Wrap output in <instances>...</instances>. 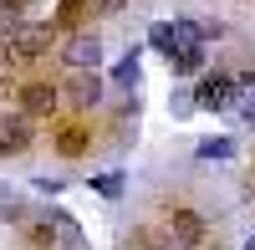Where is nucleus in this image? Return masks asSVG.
<instances>
[{
  "instance_id": "nucleus-6",
  "label": "nucleus",
  "mask_w": 255,
  "mask_h": 250,
  "mask_svg": "<svg viewBox=\"0 0 255 250\" xmlns=\"http://www.w3.org/2000/svg\"><path fill=\"white\" fill-rule=\"evenodd\" d=\"M41 220L51 225V250H87V235H82V225H77L72 210H61V204H56V210H46Z\"/></svg>"
},
{
  "instance_id": "nucleus-11",
  "label": "nucleus",
  "mask_w": 255,
  "mask_h": 250,
  "mask_svg": "<svg viewBox=\"0 0 255 250\" xmlns=\"http://www.w3.org/2000/svg\"><path fill=\"white\" fill-rule=\"evenodd\" d=\"M31 143H36V128H31V118H26V113L5 118V153H26Z\"/></svg>"
},
{
  "instance_id": "nucleus-17",
  "label": "nucleus",
  "mask_w": 255,
  "mask_h": 250,
  "mask_svg": "<svg viewBox=\"0 0 255 250\" xmlns=\"http://www.w3.org/2000/svg\"><path fill=\"white\" fill-rule=\"evenodd\" d=\"M168 113H174V118L199 113V108H194V87H174V92H168Z\"/></svg>"
},
{
  "instance_id": "nucleus-16",
  "label": "nucleus",
  "mask_w": 255,
  "mask_h": 250,
  "mask_svg": "<svg viewBox=\"0 0 255 250\" xmlns=\"http://www.w3.org/2000/svg\"><path fill=\"white\" fill-rule=\"evenodd\" d=\"M179 46H204L199 20H174V51H179Z\"/></svg>"
},
{
  "instance_id": "nucleus-15",
  "label": "nucleus",
  "mask_w": 255,
  "mask_h": 250,
  "mask_svg": "<svg viewBox=\"0 0 255 250\" xmlns=\"http://www.w3.org/2000/svg\"><path fill=\"white\" fill-rule=\"evenodd\" d=\"M92 189H97L102 199H123V169H108V174H97V179H92Z\"/></svg>"
},
{
  "instance_id": "nucleus-7",
  "label": "nucleus",
  "mask_w": 255,
  "mask_h": 250,
  "mask_svg": "<svg viewBox=\"0 0 255 250\" xmlns=\"http://www.w3.org/2000/svg\"><path fill=\"white\" fill-rule=\"evenodd\" d=\"M61 108V87L56 82H26L20 87V113L26 118H51Z\"/></svg>"
},
{
  "instance_id": "nucleus-25",
  "label": "nucleus",
  "mask_w": 255,
  "mask_h": 250,
  "mask_svg": "<svg viewBox=\"0 0 255 250\" xmlns=\"http://www.w3.org/2000/svg\"><path fill=\"white\" fill-rule=\"evenodd\" d=\"M0 5L15 10V15H26V10H36V5H41V0H0Z\"/></svg>"
},
{
  "instance_id": "nucleus-10",
  "label": "nucleus",
  "mask_w": 255,
  "mask_h": 250,
  "mask_svg": "<svg viewBox=\"0 0 255 250\" xmlns=\"http://www.w3.org/2000/svg\"><path fill=\"white\" fill-rule=\"evenodd\" d=\"M87 15H97V10H92V0H56V15H51V26H56V31H77Z\"/></svg>"
},
{
  "instance_id": "nucleus-12",
  "label": "nucleus",
  "mask_w": 255,
  "mask_h": 250,
  "mask_svg": "<svg viewBox=\"0 0 255 250\" xmlns=\"http://www.w3.org/2000/svg\"><path fill=\"white\" fill-rule=\"evenodd\" d=\"M204 46H179L174 56H168V72H174V77H199L204 72Z\"/></svg>"
},
{
  "instance_id": "nucleus-26",
  "label": "nucleus",
  "mask_w": 255,
  "mask_h": 250,
  "mask_svg": "<svg viewBox=\"0 0 255 250\" xmlns=\"http://www.w3.org/2000/svg\"><path fill=\"white\" fill-rule=\"evenodd\" d=\"M148 250H184V245H174V240H168V235H158V240L148 245Z\"/></svg>"
},
{
  "instance_id": "nucleus-1",
  "label": "nucleus",
  "mask_w": 255,
  "mask_h": 250,
  "mask_svg": "<svg viewBox=\"0 0 255 250\" xmlns=\"http://www.w3.org/2000/svg\"><path fill=\"white\" fill-rule=\"evenodd\" d=\"M235 102H240L235 77H225V72H204L199 77V87H194V108L199 113H235Z\"/></svg>"
},
{
  "instance_id": "nucleus-8",
  "label": "nucleus",
  "mask_w": 255,
  "mask_h": 250,
  "mask_svg": "<svg viewBox=\"0 0 255 250\" xmlns=\"http://www.w3.org/2000/svg\"><path fill=\"white\" fill-rule=\"evenodd\" d=\"M138 56H143L138 46H128V56H118V67H113V77H108V87H118V92H128V97L138 92V82H143V61H138Z\"/></svg>"
},
{
  "instance_id": "nucleus-4",
  "label": "nucleus",
  "mask_w": 255,
  "mask_h": 250,
  "mask_svg": "<svg viewBox=\"0 0 255 250\" xmlns=\"http://www.w3.org/2000/svg\"><path fill=\"white\" fill-rule=\"evenodd\" d=\"M163 235L174 240V245H184V250H199L204 245V215L189 210V204H179V210L163 215Z\"/></svg>"
},
{
  "instance_id": "nucleus-2",
  "label": "nucleus",
  "mask_w": 255,
  "mask_h": 250,
  "mask_svg": "<svg viewBox=\"0 0 255 250\" xmlns=\"http://www.w3.org/2000/svg\"><path fill=\"white\" fill-rule=\"evenodd\" d=\"M102 97H108V77L97 72H67V82H61V102H72L77 113L102 108Z\"/></svg>"
},
{
  "instance_id": "nucleus-13",
  "label": "nucleus",
  "mask_w": 255,
  "mask_h": 250,
  "mask_svg": "<svg viewBox=\"0 0 255 250\" xmlns=\"http://www.w3.org/2000/svg\"><path fill=\"white\" fill-rule=\"evenodd\" d=\"M199 158H235V138H225V133H215V138H199V148H194Z\"/></svg>"
},
{
  "instance_id": "nucleus-3",
  "label": "nucleus",
  "mask_w": 255,
  "mask_h": 250,
  "mask_svg": "<svg viewBox=\"0 0 255 250\" xmlns=\"http://www.w3.org/2000/svg\"><path fill=\"white\" fill-rule=\"evenodd\" d=\"M61 61H67V72H97L102 67L97 31H67V41H61Z\"/></svg>"
},
{
  "instance_id": "nucleus-5",
  "label": "nucleus",
  "mask_w": 255,
  "mask_h": 250,
  "mask_svg": "<svg viewBox=\"0 0 255 250\" xmlns=\"http://www.w3.org/2000/svg\"><path fill=\"white\" fill-rule=\"evenodd\" d=\"M51 41H56V26H51V20H26V26L10 36V46H15L20 61H36V56L51 51Z\"/></svg>"
},
{
  "instance_id": "nucleus-27",
  "label": "nucleus",
  "mask_w": 255,
  "mask_h": 250,
  "mask_svg": "<svg viewBox=\"0 0 255 250\" xmlns=\"http://www.w3.org/2000/svg\"><path fill=\"white\" fill-rule=\"evenodd\" d=\"M5 118L10 113H0V158H5Z\"/></svg>"
},
{
  "instance_id": "nucleus-23",
  "label": "nucleus",
  "mask_w": 255,
  "mask_h": 250,
  "mask_svg": "<svg viewBox=\"0 0 255 250\" xmlns=\"http://www.w3.org/2000/svg\"><path fill=\"white\" fill-rule=\"evenodd\" d=\"M199 36H204V41H220V36H225V20H199Z\"/></svg>"
},
{
  "instance_id": "nucleus-21",
  "label": "nucleus",
  "mask_w": 255,
  "mask_h": 250,
  "mask_svg": "<svg viewBox=\"0 0 255 250\" xmlns=\"http://www.w3.org/2000/svg\"><path fill=\"white\" fill-rule=\"evenodd\" d=\"M235 118L255 128V87H245V92H240V102H235Z\"/></svg>"
},
{
  "instance_id": "nucleus-19",
  "label": "nucleus",
  "mask_w": 255,
  "mask_h": 250,
  "mask_svg": "<svg viewBox=\"0 0 255 250\" xmlns=\"http://www.w3.org/2000/svg\"><path fill=\"white\" fill-rule=\"evenodd\" d=\"M26 20H31V15H15V10H5V5H0V41H10L20 26H26Z\"/></svg>"
},
{
  "instance_id": "nucleus-22",
  "label": "nucleus",
  "mask_w": 255,
  "mask_h": 250,
  "mask_svg": "<svg viewBox=\"0 0 255 250\" xmlns=\"http://www.w3.org/2000/svg\"><path fill=\"white\" fill-rule=\"evenodd\" d=\"M36 189H41V194H61V189H67V179H51V174H41V179H36Z\"/></svg>"
},
{
  "instance_id": "nucleus-24",
  "label": "nucleus",
  "mask_w": 255,
  "mask_h": 250,
  "mask_svg": "<svg viewBox=\"0 0 255 250\" xmlns=\"http://www.w3.org/2000/svg\"><path fill=\"white\" fill-rule=\"evenodd\" d=\"M123 5H128V0H92V10H97V15H118Z\"/></svg>"
},
{
  "instance_id": "nucleus-18",
  "label": "nucleus",
  "mask_w": 255,
  "mask_h": 250,
  "mask_svg": "<svg viewBox=\"0 0 255 250\" xmlns=\"http://www.w3.org/2000/svg\"><path fill=\"white\" fill-rule=\"evenodd\" d=\"M0 220H5V225H15V220H31V215H26V204H20V194L0 189Z\"/></svg>"
},
{
  "instance_id": "nucleus-28",
  "label": "nucleus",
  "mask_w": 255,
  "mask_h": 250,
  "mask_svg": "<svg viewBox=\"0 0 255 250\" xmlns=\"http://www.w3.org/2000/svg\"><path fill=\"white\" fill-rule=\"evenodd\" d=\"M245 250H255V235H250V240H245Z\"/></svg>"
},
{
  "instance_id": "nucleus-20",
  "label": "nucleus",
  "mask_w": 255,
  "mask_h": 250,
  "mask_svg": "<svg viewBox=\"0 0 255 250\" xmlns=\"http://www.w3.org/2000/svg\"><path fill=\"white\" fill-rule=\"evenodd\" d=\"M15 67H20L15 46H10V41H0V82H10V77H15Z\"/></svg>"
},
{
  "instance_id": "nucleus-9",
  "label": "nucleus",
  "mask_w": 255,
  "mask_h": 250,
  "mask_svg": "<svg viewBox=\"0 0 255 250\" xmlns=\"http://www.w3.org/2000/svg\"><path fill=\"white\" fill-rule=\"evenodd\" d=\"M51 148H56L61 158H82V153L92 148V133L82 128V123H61V128H56V138H51Z\"/></svg>"
},
{
  "instance_id": "nucleus-14",
  "label": "nucleus",
  "mask_w": 255,
  "mask_h": 250,
  "mask_svg": "<svg viewBox=\"0 0 255 250\" xmlns=\"http://www.w3.org/2000/svg\"><path fill=\"white\" fill-rule=\"evenodd\" d=\"M148 46L163 51V61L174 56V20H158V26H148Z\"/></svg>"
}]
</instances>
